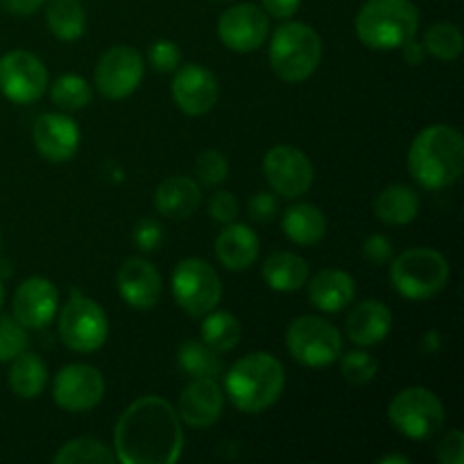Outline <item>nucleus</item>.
<instances>
[{
  "label": "nucleus",
  "instance_id": "f257e3e1",
  "mask_svg": "<svg viewBox=\"0 0 464 464\" xmlns=\"http://www.w3.org/2000/svg\"><path fill=\"white\" fill-rule=\"evenodd\" d=\"M184 451V429L161 397L136 399L116 424L113 453L122 464H172Z\"/></svg>",
  "mask_w": 464,
  "mask_h": 464
},
{
  "label": "nucleus",
  "instance_id": "f03ea898",
  "mask_svg": "<svg viewBox=\"0 0 464 464\" xmlns=\"http://www.w3.org/2000/svg\"><path fill=\"white\" fill-rule=\"evenodd\" d=\"M408 170L426 190L449 188L464 170V139L456 127L430 125L408 150Z\"/></svg>",
  "mask_w": 464,
  "mask_h": 464
},
{
  "label": "nucleus",
  "instance_id": "7ed1b4c3",
  "mask_svg": "<svg viewBox=\"0 0 464 464\" xmlns=\"http://www.w3.org/2000/svg\"><path fill=\"white\" fill-rule=\"evenodd\" d=\"M285 388V370L272 353H249L225 374V392L240 412H263L279 401Z\"/></svg>",
  "mask_w": 464,
  "mask_h": 464
},
{
  "label": "nucleus",
  "instance_id": "20e7f679",
  "mask_svg": "<svg viewBox=\"0 0 464 464\" xmlns=\"http://www.w3.org/2000/svg\"><path fill=\"white\" fill-rule=\"evenodd\" d=\"M420 12L411 0H367L356 16V34L367 48L394 50L415 39Z\"/></svg>",
  "mask_w": 464,
  "mask_h": 464
},
{
  "label": "nucleus",
  "instance_id": "39448f33",
  "mask_svg": "<svg viewBox=\"0 0 464 464\" xmlns=\"http://www.w3.org/2000/svg\"><path fill=\"white\" fill-rule=\"evenodd\" d=\"M322 62V39L311 25L299 21L276 27L270 41V66L284 82L308 80Z\"/></svg>",
  "mask_w": 464,
  "mask_h": 464
},
{
  "label": "nucleus",
  "instance_id": "423d86ee",
  "mask_svg": "<svg viewBox=\"0 0 464 464\" xmlns=\"http://www.w3.org/2000/svg\"><path fill=\"white\" fill-rule=\"evenodd\" d=\"M451 279L449 261L430 247H415L399 254L390 266V284L401 297L424 302L447 288Z\"/></svg>",
  "mask_w": 464,
  "mask_h": 464
},
{
  "label": "nucleus",
  "instance_id": "0eeeda50",
  "mask_svg": "<svg viewBox=\"0 0 464 464\" xmlns=\"http://www.w3.org/2000/svg\"><path fill=\"white\" fill-rule=\"evenodd\" d=\"M290 356L306 367H329L343 356V335L331 322L315 315L295 317L285 334Z\"/></svg>",
  "mask_w": 464,
  "mask_h": 464
},
{
  "label": "nucleus",
  "instance_id": "6e6552de",
  "mask_svg": "<svg viewBox=\"0 0 464 464\" xmlns=\"http://www.w3.org/2000/svg\"><path fill=\"white\" fill-rule=\"evenodd\" d=\"M388 417L408 440H430L444 426V406L429 388H406L392 399Z\"/></svg>",
  "mask_w": 464,
  "mask_h": 464
},
{
  "label": "nucleus",
  "instance_id": "1a4fd4ad",
  "mask_svg": "<svg viewBox=\"0 0 464 464\" xmlns=\"http://www.w3.org/2000/svg\"><path fill=\"white\" fill-rule=\"evenodd\" d=\"M170 285L175 302L195 317L211 313L222 299L220 276L204 258H184L172 272Z\"/></svg>",
  "mask_w": 464,
  "mask_h": 464
},
{
  "label": "nucleus",
  "instance_id": "9d476101",
  "mask_svg": "<svg viewBox=\"0 0 464 464\" xmlns=\"http://www.w3.org/2000/svg\"><path fill=\"white\" fill-rule=\"evenodd\" d=\"M109 335V322L93 299L72 293V299L59 313V338L77 353L98 352Z\"/></svg>",
  "mask_w": 464,
  "mask_h": 464
},
{
  "label": "nucleus",
  "instance_id": "9b49d317",
  "mask_svg": "<svg viewBox=\"0 0 464 464\" xmlns=\"http://www.w3.org/2000/svg\"><path fill=\"white\" fill-rule=\"evenodd\" d=\"M48 91V71L36 54L12 50L0 57V93L16 104H32Z\"/></svg>",
  "mask_w": 464,
  "mask_h": 464
},
{
  "label": "nucleus",
  "instance_id": "f8f14e48",
  "mask_svg": "<svg viewBox=\"0 0 464 464\" xmlns=\"http://www.w3.org/2000/svg\"><path fill=\"white\" fill-rule=\"evenodd\" d=\"M263 175L279 198L295 199L311 190L315 168L311 159L295 145H276L263 159Z\"/></svg>",
  "mask_w": 464,
  "mask_h": 464
},
{
  "label": "nucleus",
  "instance_id": "ddd939ff",
  "mask_svg": "<svg viewBox=\"0 0 464 464\" xmlns=\"http://www.w3.org/2000/svg\"><path fill=\"white\" fill-rule=\"evenodd\" d=\"M143 80V57L130 45H113L95 66V86L109 100L130 98Z\"/></svg>",
  "mask_w": 464,
  "mask_h": 464
},
{
  "label": "nucleus",
  "instance_id": "4468645a",
  "mask_svg": "<svg viewBox=\"0 0 464 464\" xmlns=\"http://www.w3.org/2000/svg\"><path fill=\"white\" fill-rule=\"evenodd\" d=\"M104 379L100 370L84 362H72L59 370L53 383V399L68 412H89L102 401Z\"/></svg>",
  "mask_w": 464,
  "mask_h": 464
},
{
  "label": "nucleus",
  "instance_id": "2eb2a0df",
  "mask_svg": "<svg viewBox=\"0 0 464 464\" xmlns=\"http://www.w3.org/2000/svg\"><path fill=\"white\" fill-rule=\"evenodd\" d=\"M270 32L266 9L252 3H240L227 9L218 21V36L225 48L234 53H254L261 48Z\"/></svg>",
  "mask_w": 464,
  "mask_h": 464
},
{
  "label": "nucleus",
  "instance_id": "dca6fc26",
  "mask_svg": "<svg viewBox=\"0 0 464 464\" xmlns=\"http://www.w3.org/2000/svg\"><path fill=\"white\" fill-rule=\"evenodd\" d=\"M172 100L188 116H204L218 102V80L208 68L199 63H186L175 72L170 86Z\"/></svg>",
  "mask_w": 464,
  "mask_h": 464
},
{
  "label": "nucleus",
  "instance_id": "f3484780",
  "mask_svg": "<svg viewBox=\"0 0 464 464\" xmlns=\"http://www.w3.org/2000/svg\"><path fill=\"white\" fill-rule=\"evenodd\" d=\"M14 320L25 329H44L54 320L59 308V293L45 276H30L23 281L14 295Z\"/></svg>",
  "mask_w": 464,
  "mask_h": 464
},
{
  "label": "nucleus",
  "instance_id": "a211bd4d",
  "mask_svg": "<svg viewBox=\"0 0 464 464\" xmlns=\"http://www.w3.org/2000/svg\"><path fill=\"white\" fill-rule=\"evenodd\" d=\"M34 145L44 159L53 163L68 161L80 148V125L66 113H44L36 118Z\"/></svg>",
  "mask_w": 464,
  "mask_h": 464
},
{
  "label": "nucleus",
  "instance_id": "6ab92c4d",
  "mask_svg": "<svg viewBox=\"0 0 464 464\" xmlns=\"http://www.w3.org/2000/svg\"><path fill=\"white\" fill-rule=\"evenodd\" d=\"M118 293L136 311H148L161 299V275L140 256L127 258L116 275Z\"/></svg>",
  "mask_w": 464,
  "mask_h": 464
},
{
  "label": "nucleus",
  "instance_id": "aec40b11",
  "mask_svg": "<svg viewBox=\"0 0 464 464\" xmlns=\"http://www.w3.org/2000/svg\"><path fill=\"white\" fill-rule=\"evenodd\" d=\"M225 408V392L216 379H193L179 397V420L190 429H208Z\"/></svg>",
  "mask_w": 464,
  "mask_h": 464
},
{
  "label": "nucleus",
  "instance_id": "412c9836",
  "mask_svg": "<svg viewBox=\"0 0 464 464\" xmlns=\"http://www.w3.org/2000/svg\"><path fill=\"white\" fill-rule=\"evenodd\" d=\"M392 331V311L379 299L361 302L347 317V335L361 347H374L383 343Z\"/></svg>",
  "mask_w": 464,
  "mask_h": 464
},
{
  "label": "nucleus",
  "instance_id": "4be33fe9",
  "mask_svg": "<svg viewBox=\"0 0 464 464\" xmlns=\"http://www.w3.org/2000/svg\"><path fill=\"white\" fill-rule=\"evenodd\" d=\"M308 284V299L322 313H340L356 297L353 276L344 270H320Z\"/></svg>",
  "mask_w": 464,
  "mask_h": 464
},
{
  "label": "nucleus",
  "instance_id": "5701e85b",
  "mask_svg": "<svg viewBox=\"0 0 464 464\" xmlns=\"http://www.w3.org/2000/svg\"><path fill=\"white\" fill-rule=\"evenodd\" d=\"M258 252H261L258 236L247 225H234V222H229L216 240L218 261L231 272L252 267L256 263Z\"/></svg>",
  "mask_w": 464,
  "mask_h": 464
},
{
  "label": "nucleus",
  "instance_id": "b1692460",
  "mask_svg": "<svg viewBox=\"0 0 464 464\" xmlns=\"http://www.w3.org/2000/svg\"><path fill=\"white\" fill-rule=\"evenodd\" d=\"M199 202H202V190H199L198 181L184 175L161 181L154 193V207L163 218H170V220H184V218L193 216Z\"/></svg>",
  "mask_w": 464,
  "mask_h": 464
},
{
  "label": "nucleus",
  "instance_id": "393cba45",
  "mask_svg": "<svg viewBox=\"0 0 464 464\" xmlns=\"http://www.w3.org/2000/svg\"><path fill=\"white\" fill-rule=\"evenodd\" d=\"M420 195L415 190L403 184H394L381 190L379 198L374 199V216L383 225L403 227L420 216Z\"/></svg>",
  "mask_w": 464,
  "mask_h": 464
},
{
  "label": "nucleus",
  "instance_id": "a878e982",
  "mask_svg": "<svg viewBox=\"0 0 464 464\" xmlns=\"http://www.w3.org/2000/svg\"><path fill=\"white\" fill-rule=\"evenodd\" d=\"M308 263L293 252H272L263 263V279L276 293H295L308 281Z\"/></svg>",
  "mask_w": 464,
  "mask_h": 464
},
{
  "label": "nucleus",
  "instance_id": "bb28decb",
  "mask_svg": "<svg viewBox=\"0 0 464 464\" xmlns=\"http://www.w3.org/2000/svg\"><path fill=\"white\" fill-rule=\"evenodd\" d=\"M284 234L297 245H317L326 236V216L315 204L299 202L285 208Z\"/></svg>",
  "mask_w": 464,
  "mask_h": 464
},
{
  "label": "nucleus",
  "instance_id": "cd10ccee",
  "mask_svg": "<svg viewBox=\"0 0 464 464\" xmlns=\"http://www.w3.org/2000/svg\"><path fill=\"white\" fill-rule=\"evenodd\" d=\"M7 383L16 397L36 399L45 390V383H48V367L41 361V356L23 352L12 361Z\"/></svg>",
  "mask_w": 464,
  "mask_h": 464
},
{
  "label": "nucleus",
  "instance_id": "c85d7f7f",
  "mask_svg": "<svg viewBox=\"0 0 464 464\" xmlns=\"http://www.w3.org/2000/svg\"><path fill=\"white\" fill-rule=\"evenodd\" d=\"M45 23L59 41H77L86 30L84 5L82 0H50Z\"/></svg>",
  "mask_w": 464,
  "mask_h": 464
},
{
  "label": "nucleus",
  "instance_id": "c756f323",
  "mask_svg": "<svg viewBox=\"0 0 464 464\" xmlns=\"http://www.w3.org/2000/svg\"><path fill=\"white\" fill-rule=\"evenodd\" d=\"M179 370L190 379H218L222 374V358L204 340H188L177 353Z\"/></svg>",
  "mask_w": 464,
  "mask_h": 464
},
{
  "label": "nucleus",
  "instance_id": "7c9ffc66",
  "mask_svg": "<svg viewBox=\"0 0 464 464\" xmlns=\"http://www.w3.org/2000/svg\"><path fill=\"white\" fill-rule=\"evenodd\" d=\"M243 326L229 311L207 313L202 322V340L218 353L231 352L240 343Z\"/></svg>",
  "mask_w": 464,
  "mask_h": 464
},
{
  "label": "nucleus",
  "instance_id": "2f4dec72",
  "mask_svg": "<svg viewBox=\"0 0 464 464\" xmlns=\"http://www.w3.org/2000/svg\"><path fill=\"white\" fill-rule=\"evenodd\" d=\"M54 464H113L116 453L93 438H77L63 444L53 458Z\"/></svg>",
  "mask_w": 464,
  "mask_h": 464
},
{
  "label": "nucleus",
  "instance_id": "473e14b6",
  "mask_svg": "<svg viewBox=\"0 0 464 464\" xmlns=\"http://www.w3.org/2000/svg\"><path fill=\"white\" fill-rule=\"evenodd\" d=\"M426 54L442 59V62H456L462 54V32L453 23H435L424 34Z\"/></svg>",
  "mask_w": 464,
  "mask_h": 464
},
{
  "label": "nucleus",
  "instance_id": "72a5a7b5",
  "mask_svg": "<svg viewBox=\"0 0 464 464\" xmlns=\"http://www.w3.org/2000/svg\"><path fill=\"white\" fill-rule=\"evenodd\" d=\"M50 98L62 111H80L89 107L93 100V91L80 75H62L50 86Z\"/></svg>",
  "mask_w": 464,
  "mask_h": 464
},
{
  "label": "nucleus",
  "instance_id": "f704fd0d",
  "mask_svg": "<svg viewBox=\"0 0 464 464\" xmlns=\"http://www.w3.org/2000/svg\"><path fill=\"white\" fill-rule=\"evenodd\" d=\"M340 372L344 379L353 385H365L379 372V362L367 352H349L347 356L340 358Z\"/></svg>",
  "mask_w": 464,
  "mask_h": 464
},
{
  "label": "nucleus",
  "instance_id": "c9c22d12",
  "mask_svg": "<svg viewBox=\"0 0 464 464\" xmlns=\"http://www.w3.org/2000/svg\"><path fill=\"white\" fill-rule=\"evenodd\" d=\"M27 349V329L12 317H0V362H12Z\"/></svg>",
  "mask_w": 464,
  "mask_h": 464
},
{
  "label": "nucleus",
  "instance_id": "e433bc0d",
  "mask_svg": "<svg viewBox=\"0 0 464 464\" xmlns=\"http://www.w3.org/2000/svg\"><path fill=\"white\" fill-rule=\"evenodd\" d=\"M195 175L204 186H220L229 177L227 157L218 150H204L195 161Z\"/></svg>",
  "mask_w": 464,
  "mask_h": 464
},
{
  "label": "nucleus",
  "instance_id": "4c0bfd02",
  "mask_svg": "<svg viewBox=\"0 0 464 464\" xmlns=\"http://www.w3.org/2000/svg\"><path fill=\"white\" fill-rule=\"evenodd\" d=\"M150 66L159 72H175L181 63V53L179 45L172 44V41H157V44L150 45Z\"/></svg>",
  "mask_w": 464,
  "mask_h": 464
},
{
  "label": "nucleus",
  "instance_id": "58836bf2",
  "mask_svg": "<svg viewBox=\"0 0 464 464\" xmlns=\"http://www.w3.org/2000/svg\"><path fill=\"white\" fill-rule=\"evenodd\" d=\"M131 240H134V245L140 252H154V249L161 247L163 243V227L159 225L157 220L145 218V220L136 222Z\"/></svg>",
  "mask_w": 464,
  "mask_h": 464
},
{
  "label": "nucleus",
  "instance_id": "ea45409f",
  "mask_svg": "<svg viewBox=\"0 0 464 464\" xmlns=\"http://www.w3.org/2000/svg\"><path fill=\"white\" fill-rule=\"evenodd\" d=\"M238 211H240L238 199H236L231 193H227V190H218V193H213L211 199H208V216H211L216 222H222V225L234 222L236 216H238Z\"/></svg>",
  "mask_w": 464,
  "mask_h": 464
},
{
  "label": "nucleus",
  "instance_id": "a19ab883",
  "mask_svg": "<svg viewBox=\"0 0 464 464\" xmlns=\"http://www.w3.org/2000/svg\"><path fill=\"white\" fill-rule=\"evenodd\" d=\"M392 243H390L388 236L383 234L367 236V240L362 243V254H365L367 261L374 263V266H385V263L392 261Z\"/></svg>",
  "mask_w": 464,
  "mask_h": 464
},
{
  "label": "nucleus",
  "instance_id": "79ce46f5",
  "mask_svg": "<svg viewBox=\"0 0 464 464\" xmlns=\"http://www.w3.org/2000/svg\"><path fill=\"white\" fill-rule=\"evenodd\" d=\"M438 458L444 464H464V435L462 430L453 429L442 438L438 447Z\"/></svg>",
  "mask_w": 464,
  "mask_h": 464
},
{
  "label": "nucleus",
  "instance_id": "37998d69",
  "mask_svg": "<svg viewBox=\"0 0 464 464\" xmlns=\"http://www.w3.org/2000/svg\"><path fill=\"white\" fill-rule=\"evenodd\" d=\"M279 211V195L256 193L249 199V216L256 222H270Z\"/></svg>",
  "mask_w": 464,
  "mask_h": 464
},
{
  "label": "nucleus",
  "instance_id": "c03bdc74",
  "mask_svg": "<svg viewBox=\"0 0 464 464\" xmlns=\"http://www.w3.org/2000/svg\"><path fill=\"white\" fill-rule=\"evenodd\" d=\"M261 3H263V9H266V14H270V16L275 18H281V21L293 18L295 14L299 12V7H302V0H261Z\"/></svg>",
  "mask_w": 464,
  "mask_h": 464
},
{
  "label": "nucleus",
  "instance_id": "a18cd8bd",
  "mask_svg": "<svg viewBox=\"0 0 464 464\" xmlns=\"http://www.w3.org/2000/svg\"><path fill=\"white\" fill-rule=\"evenodd\" d=\"M45 5V0H0V7L16 16H30V14L39 12Z\"/></svg>",
  "mask_w": 464,
  "mask_h": 464
},
{
  "label": "nucleus",
  "instance_id": "49530a36",
  "mask_svg": "<svg viewBox=\"0 0 464 464\" xmlns=\"http://www.w3.org/2000/svg\"><path fill=\"white\" fill-rule=\"evenodd\" d=\"M401 50H403V59H406V63H411V66H420V63L426 59L424 44H420V41L415 39L406 41V44L401 45Z\"/></svg>",
  "mask_w": 464,
  "mask_h": 464
},
{
  "label": "nucleus",
  "instance_id": "de8ad7c7",
  "mask_svg": "<svg viewBox=\"0 0 464 464\" xmlns=\"http://www.w3.org/2000/svg\"><path fill=\"white\" fill-rule=\"evenodd\" d=\"M424 349H429V352H435V349H440L438 334H426L424 335Z\"/></svg>",
  "mask_w": 464,
  "mask_h": 464
},
{
  "label": "nucleus",
  "instance_id": "09e8293b",
  "mask_svg": "<svg viewBox=\"0 0 464 464\" xmlns=\"http://www.w3.org/2000/svg\"><path fill=\"white\" fill-rule=\"evenodd\" d=\"M411 460H408L406 456H385L381 458L379 464H408Z\"/></svg>",
  "mask_w": 464,
  "mask_h": 464
},
{
  "label": "nucleus",
  "instance_id": "8fccbe9b",
  "mask_svg": "<svg viewBox=\"0 0 464 464\" xmlns=\"http://www.w3.org/2000/svg\"><path fill=\"white\" fill-rule=\"evenodd\" d=\"M5 302V284H3V276H0V306Z\"/></svg>",
  "mask_w": 464,
  "mask_h": 464
},
{
  "label": "nucleus",
  "instance_id": "3c124183",
  "mask_svg": "<svg viewBox=\"0 0 464 464\" xmlns=\"http://www.w3.org/2000/svg\"><path fill=\"white\" fill-rule=\"evenodd\" d=\"M216 3H222V0H216Z\"/></svg>",
  "mask_w": 464,
  "mask_h": 464
}]
</instances>
